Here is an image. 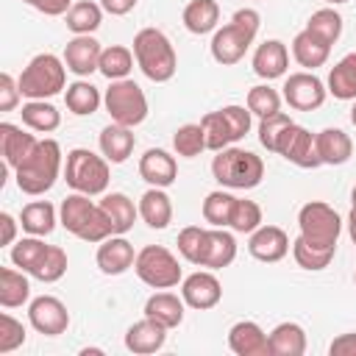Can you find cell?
<instances>
[{
	"mask_svg": "<svg viewBox=\"0 0 356 356\" xmlns=\"http://www.w3.org/2000/svg\"><path fill=\"white\" fill-rule=\"evenodd\" d=\"M228 348L236 356H270L267 334L253 320H239L228 331Z\"/></svg>",
	"mask_w": 356,
	"mask_h": 356,
	"instance_id": "cell-20",
	"label": "cell"
},
{
	"mask_svg": "<svg viewBox=\"0 0 356 356\" xmlns=\"http://www.w3.org/2000/svg\"><path fill=\"white\" fill-rule=\"evenodd\" d=\"M17 236V222L8 211H0V245H11Z\"/></svg>",
	"mask_w": 356,
	"mask_h": 356,
	"instance_id": "cell-54",
	"label": "cell"
},
{
	"mask_svg": "<svg viewBox=\"0 0 356 356\" xmlns=\"http://www.w3.org/2000/svg\"><path fill=\"white\" fill-rule=\"evenodd\" d=\"M289 125H292V120H289V114H284V111H278V114H273V117H264V120L259 122V142H261L267 150L275 153L278 139H281L284 128H289Z\"/></svg>",
	"mask_w": 356,
	"mask_h": 356,
	"instance_id": "cell-49",
	"label": "cell"
},
{
	"mask_svg": "<svg viewBox=\"0 0 356 356\" xmlns=\"http://www.w3.org/2000/svg\"><path fill=\"white\" fill-rule=\"evenodd\" d=\"M100 42L95 39V36H89V33H83V36H75V39H70L67 42V47H64V64H67V70L70 72H75V75H92L95 70H100Z\"/></svg>",
	"mask_w": 356,
	"mask_h": 356,
	"instance_id": "cell-16",
	"label": "cell"
},
{
	"mask_svg": "<svg viewBox=\"0 0 356 356\" xmlns=\"http://www.w3.org/2000/svg\"><path fill=\"white\" fill-rule=\"evenodd\" d=\"M103 103H106L108 117L120 125H128V128L145 122V117H147V97H145L142 86L134 83L131 78L111 81V86L106 89Z\"/></svg>",
	"mask_w": 356,
	"mask_h": 356,
	"instance_id": "cell-10",
	"label": "cell"
},
{
	"mask_svg": "<svg viewBox=\"0 0 356 356\" xmlns=\"http://www.w3.org/2000/svg\"><path fill=\"white\" fill-rule=\"evenodd\" d=\"M275 153H281L286 161H292L300 170H314L323 164L317 156V147H314V134H309L303 125H295V122L289 128H284Z\"/></svg>",
	"mask_w": 356,
	"mask_h": 356,
	"instance_id": "cell-12",
	"label": "cell"
},
{
	"mask_svg": "<svg viewBox=\"0 0 356 356\" xmlns=\"http://www.w3.org/2000/svg\"><path fill=\"white\" fill-rule=\"evenodd\" d=\"M348 231H350V239H353V245H356V206H353L350 214H348Z\"/></svg>",
	"mask_w": 356,
	"mask_h": 356,
	"instance_id": "cell-56",
	"label": "cell"
},
{
	"mask_svg": "<svg viewBox=\"0 0 356 356\" xmlns=\"http://www.w3.org/2000/svg\"><path fill=\"white\" fill-rule=\"evenodd\" d=\"M211 175L228 189H253L264 178V161L242 147H222L211 161Z\"/></svg>",
	"mask_w": 356,
	"mask_h": 356,
	"instance_id": "cell-5",
	"label": "cell"
},
{
	"mask_svg": "<svg viewBox=\"0 0 356 356\" xmlns=\"http://www.w3.org/2000/svg\"><path fill=\"white\" fill-rule=\"evenodd\" d=\"M100 6H103V11H108L114 17H122L136 6V0H100Z\"/></svg>",
	"mask_w": 356,
	"mask_h": 356,
	"instance_id": "cell-55",
	"label": "cell"
},
{
	"mask_svg": "<svg viewBox=\"0 0 356 356\" xmlns=\"http://www.w3.org/2000/svg\"><path fill=\"white\" fill-rule=\"evenodd\" d=\"M134 145H136V139H134V134H131L128 125L111 122V125H106V128L100 131V150H103V156H106L111 164H122V161L131 156Z\"/></svg>",
	"mask_w": 356,
	"mask_h": 356,
	"instance_id": "cell-27",
	"label": "cell"
},
{
	"mask_svg": "<svg viewBox=\"0 0 356 356\" xmlns=\"http://www.w3.org/2000/svg\"><path fill=\"white\" fill-rule=\"evenodd\" d=\"M259 22H261V17H259L256 8H239L231 17V22L222 25L214 33V39H211V58L217 64H222V67L236 64L245 56V50L253 44Z\"/></svg>",
	"mask_w": 356,
	"mask_h": 356,
	"instance_id": "cell-1",
	"label": "cell"
},
{
	"mask_svg": "<svg viewBox=\"0 0 356 356\" xmlns=\"http://www.w3.org/2000/svg\"><path fill=\"white\" fill-rule=\"evenodd\" d=\"M22 122L31 128V131H39V134H50L58 128L61 122V114L53 103H44V100H31L22 106Z\"/></svg>",
	"mask_w": 356,
	"mask_h": 356,
	"instance_id": "cell-35",
	"label": "cell"
},
{
	"mask_svg": "<svg viewBox=\"0 0 356 356\" xmlns=\"http://www.w3.org/2000/svg\"><path fill=\"white\" fill-rule=\"evenodd\" d=\"M145 317L159 320L164 328H178L184 323V298L172 292H156L145 303Z\"/></svg>",
	"mask_w": 356,
	"mask_h": 356,
	"instance_id": "cell-29",
	"label": "cell"
},
{
	"mask_svg": "<svg viewBox=\"0 0 356 356\" xmlns=\"http://www.w3.org/2000/svg\"><path fill=\"white\" fill-rule=\"evenodd\" d=\"M181 17H184V25H186L189 33L203 36V33H209V31L217 28V22H220V6H217V0H192V3H186V8H184Z\"/></svg>",
	"mask_w": 356,
	"mask_h": 356,
	"instance_id": "cell-32",
	"label": "cell"
},
{
	"mask_svg": "<svg viewBox=\"0 0 356 356\" xmlns=\"http://www.w3.org/2000/svg\"><path fill=\"white\" fill-rule=\"evenodd\" d=\"M181 298H184L186 306H192L197 312H206V309H214L220 303L222 286H220L214 273H192L189 278H184Z\"/></svg>",
	"mask_w": 356,
	"mask_h": 356,
	"instance_id": "cell-15",
	"label": "cell"
},
{
	"mask_svg": "<svg viewBox=\"0 0 356 356\" xmlns=\"http://www.w3.org/2000/svg\"><path fill=\"white\" fill-rule=\"evenodd\" d=\"M134 270L139 281H145L153 289H170L181 281V264L164 245H145L136 253Z\"/></svg>",
	"mask_w": 356,
	"mask_h": 356,
	"instance_id": "cell-11",
	"label": "cell"
},
{
	"mask_svg": "<svg viewBox=\"0 0 356 356\" xmlns=\"http://www.w3.org/2000/svg\"><path fill=\"white\" fill-rule=\"evenodd\" d=\"M19 81H14L8 72L0 75V111H11L19 103Z\"/></svg>",
	"mask_w": 356,
	"mask_h": 356,
	"instance_id": "cell-51",
	"label": "cell"
},
{
	"mask_svg": "<svg viewBox=\"0 0 356 356\" xmlns=\"http://www.w3.org/2000/svg\"><path fill=\"white\" fill-rule=\"evenodd\" d=\"M25 342V325L11 314H0V353H11Z\"/></svg>",
	"mask_w": 356,
	"mask_h": 356,
	"instance_id": "cell-50",
	"label": "cell"
},
{
	"mask_svg": "<svg viewBox=\"0 0 356 356\" xmlns=\"http://www.w3.org/2000/svg\"><path fill=\"white\" fill-rule=\"evenodd\" d=\"M172 145H175V153L184 156V159L200 156V150H206V131H203V125L200 122L197 125L195 122L181 125L175 131V136H172Z\"/></svg>",
	"mask_w": 356,
	"mask_h": 356,
	"instance_id": "cell-41",
	"label": "cell"
},
{
	"mask_svg": "<svg viewBox=\"0 0 356 356\" xmlns=\"http://www.w3.org/2000/svg\"><path fill=\"white\" fill-rule=\"evenodd\" d=\"M328 53H331V44L323 36H317L314 31H309V28H303L292 39V56H295V61L300 67H309V70L323 67L328 61Z\"/></svg>",
	"mask_w": 356,
	"mask_h": 356,
	"instance_id": "cell-25",
	"label": "cell"
},
{
	"mask_svg": "<svg viewBox=\"0 0 356 356\" xmlns=\"http://www.w3.org/2000/svg\"><path fill=\"white\" fill-rule=\"evenodd\" d=\"M167 331H170V328H164L159 320L145 317V320L134 323V325L125 331V348H128L131 353H136V356L156 353V350L164 348V342H167Z\"/></svg>",
	"mask_w": 356,
	"mask_h": 356,
	"instance_id": "cell-19",
	"label": "cell"
},
{
	"mask_svg": "<svg viewBox=\"0 0 356 356\" xmlns=\"http://www.w3.org/2000/svg\"><path fill=\"white\" fill-rule=\"evenodd\" d=\"M28 295H31L28 278L11 267H0V306L17 309L28 300Z\"/></svg>",
	"mask_w": 356,
	"mask_h": 356,
	"instance_id": "cell-36",
	"label": "cell"
},
{
	"mask_svg": "<svg viewBox=\"0 0 356 356\" xmlns=\"http://www.w3.org/2000/svg\"><path fill=\"white\" fill-rule=\"evenodd\" d=\"M234 203H236V197H234V195H228V192H222V189L209 192V195H206V200H203V220H206V222H211L214 228L228 225Z\"/></svg>",
	"mask_w": 356,
	"mask_h": 356,
	"instance_id": "cell-42",
	"label": "cell"
},
{
	"mask_svg": "<svg viewBox=\"0 0 356 356\" xmlns=\"http://www.w3.org/2000/svg\"><path fill=\"white\" fill-rule=\"evenodd\" d=\"M350 200H353V206H356V186H353V192H350Z\"/></svg>",
	"mask_w": 356,
	"mask_h": 356,
	"instance_id": "cell-59",
	"label": "cell"
},
{
	"mask_svg": "<svg viewBox=\"0 0 356 356\" xmlns=\"http://www.w3.org/2000/svg\"><path fill=\"white\" fill-rule=\"evenodd\" d=\"M64 273H67V253H64L58 245H50V250H47V256L42 259V264L36 267L33 278H39V281H44V284H53V281H58Z\"/></svg>",
	"mask_w": 356,
	"mask_h": 356,
	"instance_id": "cell-48",
	"label": "cell"
},
{
	"mask_svg": "<svg viewBox=\"0 0 356 356\" xmlns=\"http://www.w3.org/2000/svg\"><path fill=\"white\" fill-rule=\"evenodd\" d=\"M306 28L314 31L317 36H323L328 44H334V42L339 39V33H342V17H339L334 8H320V11H314V14L309 17Z\"/></svg>",
	"mask_w": 356,
	"mask_h": 356,
	"instance_id": "cell-46",
	"label": "cell"
},
{
	"mask_svg": "<svg viewBox=\"0 0 356 356\" xmlns=\"http://www.w3.org/2000/svg\"><path fill=\"white\" fill-rule=\"evenodd\" d=\"M331 356H356V334H339L331 345H328Z\"/></svg>",
	"mask_w": 356,
	"mask_h": 356,
	"instance_id": "cell-53",
	"label": "cell"
},
{
	"mask_svg": "<svg viewBox=\"0 0 356 356\" xmlns=\"http://www.w3.org/2000/svg\"><path fill=\"white\" fill-rule=\"evenodd\" d=\"M350 122L356 125V103H353V108H350Z\"/></svg>",
	"mask_w": 356,
	"mask_h": 356,
	"instance_id": "cell-58",
	"label": "cell"
},
{
	"mask_svg": "<svg viewBox=\"0 0 356 356\" xmlns=\"http://www.w3.org/2000/svg\"><path fill=\"white\" fill-rule=\"evenodd\" d=\"M328 92L337 100H353L356 97V53L342 56L331 72H328Z\"/></svg>",
	"mask_w": 356,
	"mask_h": 356,
	"instance_id": "cell-33",
	"label": "cell"
},
{
	"mask_svg": "<svg viewBox=\"0 0 356 356\" xmlns=\"http://www.w3.org/2000/svg\"><path fill=\"white\" fill-rule=\"evenodd\" d=\"M19 222H22V231H28L31 236H47L56 228V209L47 200H33L22 209Z\"/></svg>",
	"mask_w": 356,
	"mask_h": 356,
	"instance_id": "cell-34",
	"label": "cell"
},
{
	"mask_svg": "<svg viewBox=\"0 0 356 356\" xmlns=\"http://www.w3.org/2000/svg\"><path fill=\"white\" fill-rule=\"evenodd\" d=\"M100 353H103L100 348H83V350H81V356H100Z\"/></svg>",
	"mask_w": 356,
	"mask_h": 356,
	"instance_id": "cell-57",
	"label": "cell"
},
{
	"mask_svg": "<svg viewBox=\"0 0 356 356\" xmlns=\"http://www.w3.org/2000/svg\"><path fill=\"white\" fill-rule=\"evenodd\" d=\"M136 261V253H134V245L122 236V234H111L100 242L97 248V267L106 273V275H122L128 267H134Z\"/></svg>",
	"mask_w": 356,
	"mask_h": 356,
	"instance_id": "cell-18",
	"label": "cell"
},
{
	"mask_svg": "<svg viewBox=\"0 0 356 356\" xmlns=\"http://www.w3.org/2000/svg\"><path fill=\"white\" fill-rule=\"evenodd\" d=\"M100 209L106 211V217H108L114 234L131 231V228H134V220H136V214H139V209L134 206V200H131L128 195H122V192L106 195V197L100 200Z\"/></svg>",
	"mask_w": 356,
	"mask_h": 356,
	"instance_id": "cell-30",
	"label": "cell"
},
{
	"mask_svg": "<svg viewBox=\"0 0 356 356\" xmlns=\"http://www.w3.org/2000/svg\"><path fill=\"white\" fill-rule=\"evenodd\" d=\"M234 259H236V239H234V234H228L222 228L209 231V242H206V253H203L200 267L220 270V267H228Z\"/></svg>",
	"mask_w": 356,
	"mask_h": 356,
	"instance_id": "cell-31",
	"label": "cell"
},
{
	"mask_svg": "<svg viewBox=\"0 0 356 356\" xmlns=\"http://www.w3.org/2000/svg\"><path fill=\"white\" fill-rule=\"evenodd\" d=\"M64 181L81 195H100L108 186V159L95 156L86 147H75L67 153Z\"/></svg>",
	"mask_w": 356,
	"mask_h": 356,
	"instance_id": "cell-7",
	"label": "cell"
},
{
	"mask_svg": "<svg viewBox=\"0 0 356 356\" xmlns=\"http://www.w3.org/2000/svg\"><path fill=\"white\" fill-rule=\"evenodd\" d=\"M64 103L72 114L78 117H86V114H95L97 106H100V92L97 86H92L89 81H75L67 86V95H64Z\"/></svg>",
	"mask_w": 356,
	"mask_h": 356,
	"instance_id": "cell-37",
	"label": "cell"
},
{
	"mask_svg": "<svg viewBox=\"0 0 356 356\" xmlns=\"http://www.w3.org/2000/svg\"><path fill=\"white\" fill-rule=\"evenodd\" d=\"M22 3L33 6L36 11H42V14H47V17H58V14H64L67 8H72V6H70L72 0H22Z\"/></svg>",
	"mask_w": 356,
	"mask_h": 356,
	"instance_id": "cell-52",
	"label": "cell"
},
{
	"mask_svg": "<svg viewBox=\"0 0 356 356\" xmlns=\"http://www.w3.org/2000/svg\"><path fill=\"white\" fill-rule=\"evenodd\" d=\"M134 53L122 44H111L100 53V72L108 78V81H120V78H128L131 67H134Z\"/></svg>",
	"mask_w": 356,
	"mask_h": 356,
	"instance_id": "cell-40",
	"label": "cell"
},
{
	"mask_svg": "<svg viewBox=\"0 0 356 356\" xmlns=\"http://www.w3.org/2000/svg\"><path fill=\"white\" fill-rule=\"evenodd\" d=\"M298 225H300V236L320 250H337V239L342 231V220L339 214L323 203V200H312L306 206H300L298 211Z\"/></svg>",
	"mask_w": 356,
	"mask_h": 356,
	"instance_id": "cell-8",
	"label": "cell"
},
{
	"mask_svg": "<svg viewBox=\"0 0 356 356\" xmlns=\"http://www.w3.org/2000/svg\"><path fill=\"white\" fill-rule=\"evenodd\" d=\"M134 56H136L139 70L156 83L170 81L175 75V70H178L175 50H172L170 39L159 28H142L134 36Z\"/></svg>",
	"mask_w": 356,
	"mask_h": 356,
	"instance_id": "cell-4",
	"label": "cell"
},
{
	"mask_svg": "<svg viewBox=\"0 0 356 356\" xmlns=\"http://www.w3.org/2000/svg\"><path fill=\"white\" fill-rule=\"evenodd\" d=\"M28 320H31V325H33L39 334H44V337H58V334H64L67 325H70V312H67V306H64L58 298L42 295V298L31 300V306H28Z\"/></svg>",
	"mask_w": 356,
	"mask_h": 356,
	"instance_id": "cell-14",
	"label": "cell"
},
{
	"mask_svg": "<svg viewBox=\"0 0 356 356\" xmlns=\"http://www.w3.org/2000/svg\"><path fill=\"white\" fill-rule=\"evenodd\" d=\"M325 3H334L337 6V3H348V0H325Z\"/></svg>",
	"mask_w": 356,
	"mask_h": 356,
	"instance_id": "cell-60",
	"label": "cell"
},
{
	"mask_svg": "<svg viewBox=\"0 0 356 356\" xmlns=\"http://www.w3.org/2000/svg\"><path fill=\"white\" fill-rule=\"evenodd\" d=\"M270 356H303L306 353V331L298 323H278L270 337Z\"/></svg>",
	"mask_w": 356,
	"mask_h": 356,
	"instance_id": "cell-26",
	"label": "cell"
},
{
	"mask_svg": "<svg viewBox=\"0 0 356 356\" xmlns=\"http://www.w3.org/2000/svg\"><path fill=\"white\" fill-rule=\"evenodd\" d=\"M67 72H64V61L53 53H39L28 61V67L19 75V92L31 100H44L53 97L64 89Z\"/></svg>",
	"mask_w": 356,
	"mask_h": 356,
	"instance_id": "cell-6",
	"label": "cell"
},
{
	"mask_svg": "<svg viewBox=\"0 0 356 356\" xmlns=\"http://www.w3.org/2000/svg\"><path fill=\"white\" fill-rule=\"evenodd\" d=\"M36 145H39V139L33 134H25L22 128H17L11 122H0V153L8 167L17 170L33 153Z\"/></svg>",
	"mask_w": 356,
	"mask_h": 356,
	"instance_id": "cell-22",
	"label": "cell"
},
{
	"mask_svg": "<svg viewBox=\"0 0 356 356\" xmlns=\"http://www.w3.org/2000/svg\"><path fill=\"white\" fill-rule=\"evenodd\" d=\"M61 170V145L56 139H42L33 153L17 167V186L25 195H44Z\"/></svg>",
	"mask_w": 356,
	"mask_h": 356,
	"instance_id": "cell-2",
	"label": "cell"
},
{
	"mask_svg": "<svg viewBox=\"0 0 356 356\" xmlns=\"http://www.w3.org/2000/svg\"><path fill=\"white\" fill-rule=\"evenodd\" d=\"M47 250H50V245H44L39 236H28V239H19V242L11 248V261H14V267H19L22 273L33 275L36 267L42 264V259L47 256Z\"/></svg>",
	"mask_w": 356,
	"mask_h": 356,
	"instance_id": "cell-38",
	"label": "cell"
},
{
	"mask_svg": "<svg viewBox=\"0 0 356 356\" xmlns=\"http://www.w3.org/2000/svg\"><path fill=\"white\" fill-rule=\"evenodd\" d=\"M206 131V147L209 150H222L239 142L250 131V108L245 106H222L220 111H209L200 120Z\"/></svg>",
	"mask_w": 356,
	"mask_h": 356,
	"instance_id": "cell-9",
	"label": "cell"
},
{
	"mask_svg": "<svg viewBox=\"0 0 356 356\" xmlns=\"http://www.w3.org/2000/svg\"><path fill=\"white\" fill-rule=\"evenodd\" d=\"M206 242H209V231L200 228V225H186L181 228L178 234V253L192 261V264H200L203 261V253H206Z\"/></svg>",
	"mask_w": 356,
	"mask_h": 356,
	"instance_id": "cell-43",
	"label": "cell"
},
{
	"mask_svg": "<svg viewBox=\"0 0 356 356\" xmlns=\"http://www.w3.org/2000/svg\"><path fill=\"white\" fill-rule=\"evenodd\" d=\"M61 225L83 242H103L106 236L114 234L100 203L95 206L89 195H81V192L67 195L61 200Z\"/></svg>",
	"mask_w": 356,
	"mask_h": 356,
	"instance_id": "cell-3",
	"label": "cell"
},
{
	"mask_svg": "<svg viewBox=\"0 0 356 356\" xmlns=\"http://www.w3.org/2000/svg\"><path fill=\"white\" fill-rule=\"evenodd\" d=\"M103 6L92 3V0H81L75 3L70 11H67V28L75 33V36H83V33H92L100 22H103Z\"/></svg>",
	"mask_w": 356,
	"mask_h": 356,
	"instance_id": "cell-39",
	"label": "cell"
},
{
	"mask_svg": "<svg viewBox=\"0 0 356 356\" xmlns=\"http://www.w3.org/2000/svg\"><path fill=\"white\" fill-rule=\"evenodd\" d=\"M139 175L142 181H147L150 186H170L175 178H178V164L175 159L161 150V147H150L145 150V156L139 159Z\"/></svg>",
	"mask_w": 356,
	"mask_h": 356,
	"instance_id": "cell-21",
	"label": "cell"
},
{
	"mask_svg": "<svg viewBox=\"0 0 356 356\" xmlns=\"http://www.w3.org/2000/svg\"><path fill=\"white\" fill-rule=\"evenodd\" d=\"M286 67H289V53H286L284 42L267 39V42H261L256 47V53H253V72L259 78H267V81L281 78L286 72Z\"/></svg>",
	"mask_w": 356,
	"mask_h": 356,
	"instance_id": "cell-23",
	"label": "cell"
},
{
	"mask_svg": "<svg viewBox=\"0 0 356 356\" xmlns=\"http://www.w3.org/2000/svg\"><path fill=\"white\" fill-rule=\"evenodd\" d=\"M292 256H295V261H298L303 270H323V267H328V261L334 259V250L312 248L303 236H298V239L292 242Z\"/></svg>",
	"mask_w": 356,
	"mask_h": 356,
	"instance_id": "cell-47",
	"label": "cell"
},
{
	"mask_svg": "<svg viewBox=\"0 0 356 356\" xmlns=\"http://www.w3.org/2000/svg\"><path fill=\"white\" fill-rule=\"evenodd\" d=\"M139 217L150 228H156V231H161V228L170 225V220H172V203H170V197H167V192L161 186H153V189H147L139 197Z\"/></svg>",
	"mask_w": 356,
	"mask_h": 356,
	"instance_id": "cell-28",
	"label": "cell"
},
{
	"mask_svg": "<svg viewBox=\"0 0 356 356\" xmlns=\"http://www.w3.org/2000/svg\"><path fill=\"white\" fill-rule=\"evenodd\" d=\"M248 108H250V114H256V117H273V114H278L281 111V95L275 92V89H270V86H253V89H248Z\"/></svg>",
	"mask_w": 356,
	"mask_h": 356,
	"instance_id": "cell-45",
	"label": "cell"
},
{
	"mask_svg": "<svg viewBox=\"0 0 356 356\" xmlns=\"http://www.w3.org/2000/svg\"><path fill=\"white\" fill-rule=\"evenodd\" d=\"M248 250H250L253 259L273 264V261H281V259L286 256V250H289V236H286V231L278 228V225H259V228L250 234Z\"/></svg>",
	"mask_w": 356,
	"mask_h": 356,
	"instance_id": "cell-17",
	"label": "cell"
},
{
	"mask_svg": "<svg viewBox=\"0 0 356 356\" xmlns=\"http://www.w3.org/2000/svg\"><path fill=\"white\" fill-rule=\"evenodd\" d=\"M228 225H231L236 234H253V231L261 225V209H259V203H256V200H239V197H236V203H234V209H231Z\"/></svg>",
	"mask_w": 356,
	"mask_h": 356,
	"instance_id": "cell-44",
	"label": "cell"
},
{
	"mask_svg": "<svg viewBox=\"0 0 356 356\" xmlns=\"http://www.w3.org/2000/svg\"><path fill=\"white\" fill-rule=\"evenodd\" d=\"M314 147H317V156L323 164H345L350 156H353V142L350 136L342 131V128H325L314 136Z\"/></svg>",
	"mask_w": 356,
	"mask_h": 356,
	"instance_id": "cell-24",
	"label": "cell"
},
{
	"mask_svg": "<svg viewBox=\"0 0 356 356\" xmlns=\"http://www.w3.org/2000/svg\"><path fill=\"white\" fill-rule=\"evenodd\" d=\"M284 100L295 111H314L325 103V86L314 72H292L284 81Z\"/></svg>",
	"mask_w": 356,
	"mask_h": 356,
	"instance_id": "cell-13",
	"label": "cell"
}]
</instances>
